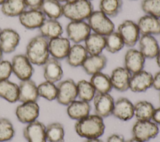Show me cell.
I'll use <instances>...</instances> for the list:
<instances>
[{
    "mask_svg": "<svg viewBox=\"0 0 160 142\" xmlns=\"http://www.w3.org/2000/svg\"><path fill=\"white\" fill-rule=\"evenodd\" d=\"M74 128L76 133L86 139L98 138L104 132L105 125L103 118L98 115H89L86 117L78 120Z\"/></svg>",
    "mask_w": 160,
    "mask_h": 142,
    "instance_id": "obj_1",
    "label": "cell"
},
{
    "mask_svg": "<svg viewBox=\"0 0 160 142\" xmlns=\"http://www.w3.org/2000/svg\"><path fill=\"white\" fill-rule=\"evenodd\" d=\"M48 41L39 34L31 39L28 43L25 55L32 65H43L49 59Z\"/></svg>",
    "mask_w": 160,
    "mask_h": 142,
    "instance_id": "obj_2",
    "label": "cell"
},
{
    "mask_svg": "<svg viewBox=\"0 0 160 142\" xmlns=\"http://www.w3.org/2000/svg\"><path fill=\"white\" fill-rule=\"evenodd\" d=\"M63 16L71 21H85L94 11L91 1L74 0L62 5Z\"/></svg>",
    "mask_w": 160,
    "mask_h": 142,
    "instance_id": "obj_3",
    "label": "cell"
},
{
    "mask_svg": "<svg viewBox=\"0 0 160 142\" xmlns=\"http://www.w3.org/2000/svg\"><path fill=\"white\" fill-rule=\"evenodd\" d=\"M88 23L93 32L106 36L114 31L115 26L109 17L101 11H94L88 19Z\"/></svg>",
    "mask_w": 160,
    "mask_h": 142,
    "instance_id": "obj_4",
    "label": "cell"
},
{
    "mask_svg": "<svg viewBox=\"0 0 160 142\" xmlns=\"http://www.w3.org/2000/svg\"><path fill=\"white\" fill-rule=\"evenodd\" d=\"M56 86L58 93L56 100L59 104L68 106L78 97L77 85L72 79L61 81Z\"/></svg>",
    "mask_w": 160,
    "mask_h": 142,
    "instance_id": "obj_5",
    "label": "cell"
},
{
    "mask_svg": "<svg viewBox=\"0 0 160 142\" xmlns=\"http://www.w3.org/2000/svg\"><path fill=\"white\" fill-rule=\"evenodd\" d=\"M134 138L146 142L154 138L159 133V127L151 120L139 121L134 123L132 129Z\"/></svg>",
    "mask_w": 160,
    "mask_h": 142,
    "instance_id": "obj_6",
    "label": "cell"
},
{
    "mask_svg": "<svg viewBox=\"0 0 160 142\" xmlns=\"http://www.w3.org/2000/svg\"><path fill=\"white\" fill-rule=\"evenodd\" d=\"M117 32L122 39L124 45L129 47H134L140 37L137 23L129 19L124 21L119 25Z\"/></svg>",
    "mask_w": 160,
    "mask_h": 142,
    "instance_id": "obj_7",
    "label": "cell"
},
{
    "mask_svg": "<svg viewBox=\"0 0 160 142\" xmlns=\"http://www.w3.org/2000/svg\"><path fill=\"white\" fill-rule=\"evenodd\" d=\"M68 38L74 44L84 41L91 33V28L84 21H70L66 28Z\"/></svg>",
    "mask_w": 160,
    "mask_h": 142,
    "instance_id": "obj_8",
    "label": "cell"
},
{
    "mask_svg": "<svg viewBox=\"0 0 160 142\" xmlns=\"http://www.w3.org/2000/svg\"><path fill=\"white\" fill-rule=\"evenodd\" d=\"M11 62L12 71L14 75L21 80L31 78L34 69L25 54H17L14 55Z\"/></svg>",
    "mask_w": 160,
    "mask_h": 142,
    "instance_id": "obj_9",
    "label": "cell"
},
{
    "mask_svg": "<svg viewBox=\"0 0 160 142\" xmlns=\"http://www.w3.org/2000/svg\"><path fill=\"white\" fill-rule=\"evenodd\" d=\"M18 120L22 123H29L38 118L39 115V107L36 102L22 103L15 111Z\"/></svg>",
    "mask_w": 160,
    "mask_h": 142,
    "instance_id": "obj_10",
    "label": "cell"
},
{
    "mask_svg": "<svg viewBox=\"0 0 160 142\" xmlns=\"http://www.w3.org/2000/svg\"><path fill=\"white\" fill-rule=\"evenodd\" d=\"M153 76L146 70H142L131 75L129 89L134 93L144 92L152 86Z\"/></svg>",
    "mask_w": 160,
    "mask_h": 142,
    "instance_id": "obj_11",
    "label": "cell"
},
{
    "mask_svg": "<svg viewBox=\"0 0 160 142\" xmlns=\"http://www.w3.org/2000/svg\"><path fill=\"white\" fill-rule=\"evenodd\" d=\"M93 102L96 115L102 118L112 115L114 100L109 93H97L93 98Z\"/></svg>",
    "mask_w": 160,
    "mask_h": 142,
    "instance_id": "obj_12",
    "label": "cell"
},
{
    "mask_svg": "<svg viewBox=\"0 0 160 142\" xmlns=\"http://www.w3.org/2000/svg\"><path fill=\"white\" fill-rule=\"evenodd\" d=\"M19 33L11 28H5L0 33V48L3 53L13 52L20 42Z\"/></svg>",
    "mask_w": 160,
    "mask_h": 142,
    "instance_id": "obj_13",
    "label": "cell"
},
{
    "mask_svg": "<svg viewBox=\"0 0 160 142\" xmlns=\"http://www.w3.org/2000/svg\"><path fill=\"white\" fill-rule=\"evenodd\" d=\"M20 24L26 29H39L46 20L45 15L39 9L24 11L19 16Z\"/></svg>",
    "mask_w": 160,
    "mask_h": 142,
    "instance_id": "obj_14",
    "label": "cell"
},
{
    "mask_svg": "<svg viewBox=\"0 0 160 142\" xmlns=\"http://www.w3.org/2000/svg\"><path fill=\"white\" fill-rule=\"evenodd\" d=\"M71 46L68 38L62 36L51 39L48 41L49 54L58 60L66 58Z\"/></svg>",
    "mask_w": 160,
    "mask_h": 142,
    "instance_id": "obj_15",
    "label": "cell"
},
{
    "mask_svg": "<svg viewBox=\"0 0 160 142\" xmlns=\"http://www.w3.org/2000/svg\"><path fill=\"white\" fill-rule=\"evenodd\" d=\"M131 73L124 67L115 68L110 75L112 88L119 92H126L129 89V82Z\"/></svg>",
    "mask_w": 160,
    "mask_h": 142,
    "instance_id": "obj_16",
    "label": "cell"
},
{
    "mask_svg": "<svg viewBox=\"0 0 160 142\" xmlns=\"http://www.w3.org/2000/svg\"><path fill=\"white\" fill-rule=\"evenodd\" d=\"M23 135L28 142H46V126L41 121L35 120L27 125Z\"/></svg>",
    "mask_w": 160,
    "mask_h": 142,
    "instance_id": "obj_17",
    "label": "cell"
},
{
    "mask_svg": "<svg viewBox=\"0 0 160 142\" xmlns=\"http://www.w3.org/2000/svg\"><path fill=\"white\" fill-rule=\"evenodd\" d=\"M145 60L146 58L139 50L130 49L124 55V67L133 74L143 70Z\"/></svg>",
    "mask_w": 160,
    "mask_h": 142,
    "instance_id": "obj_18",
    "label": "cell"
},
{
    "mask_svg": "<svg viewBox=\"0 0 160 142\" xmlns=\"http://www.w3.org/2000/svg\"><path fill=\"white\" fill-rule=\"evenodd\" d=\"M43 76L46 81L56 83L63 77V70L59 60L54 57H49L43 64Z\"/></svg>",
    "mask_w": 160,
    "mask_h": 142,
    "instance_id": "obj_19",
    "label": "cell"
},
{
    "mask_svg": "<svg viewBox=\"0 0 160 142\" xmlns=\"http://www.w3.org/2000/svg\"><path fill=\"white\" fill-rule=\"evenodd\" d=\"M112 115L122 121L129 120L134 116V105L127 98L120 97L114 102Z\"/></svg>",
    "mask_w": 160,
    "mask_h": 142,
    "instance_id": "obj_20",
    "label": "cell"
},
{
    "mask_svg": "<svg viewBox=\"0 0 160 142\" xmlns=\"http://www.w3.org/2000/svg\"><path fill=\"white\" fill-rule=\"evenodd\" d=\"M18 101L21 103L36 102L38 97V86L31 78L21 80L19 84Z\"/></svg>",
    "mask_w": 160,
    "mask_h": 142,
    "instance_id": "obj_21",
    "label": "cell"
},
{
    "mask_svg": "<svg viewBox=\"0 0 160 142\" xmlns=\"http://www.w3.org/2000/svg\"><path fill=\"white\" fill-rule=\"evenodd\" d=\"M137 25L141 35L160 34V18L146 14L139 19Z\"/></svg>",
    "mask_w": 160,
    "mask_h": 142,
    "instance_id": "obj_22",
    "label": "cell"
},
{
    "mask_svg": "<svg viewBox=\"0 0 160 142\" xmlns=\"http://www.w3.org/2000/svg\"><path fill=\"white\" fill-rule=\"evenodd\" d=\"M138 42L139 50L146 59H153L156 57L160 48L158 42L154 36L141 35Z\"/></svg>",
    "mask_w": 160,
    "mask_h": 142,
    "instance_id": "obj_23",
    "label": "cell"
},
{
    "mask_svg": "<svg viewBox=\"0 0 160 142\" xmlns=\"http://www.w3.org/2000/svg\"><path fill=\"white\" fill-rule=\"evenodd\" d=\"M107 64V59L102 54L92 55L86 57L82 64V67L85 72L90 75L101 72Z\"/></svg>",
    "mask_w": 160,
    "mask_h": 142,
    "instance_id": "obj_24",
    "label": "cell"
},
{
    "mask_svg": "<svg viewBox=\"0 0 160 142\" xmlns=\"http://www.w3.org/2000/svg\"><path fill=\"white\" fill-rule=\"evenodd\" d=\"M91 106L89 102L82 100H74L68 105L67 113L72 120H79L89 115Z\"/></svg>",
    "mask_w": 160,
    "mask_h": 142,
    "instance_id": "obj_25",
    "label": "cell"
},
{
    "mask_svg": "<svg viewBox=\"0 0 160 142\" xmlns=\"http://www.w3.org/2000/svg\"><path fill=\"white\" fill-rule=\"evenodd\" d=\"M38 29L40 35L48 40L61 36L63 33L62 27L57 19H46Z\"/></svg>",
    "mask_w": 160,
    "mask_h": 142,
    "instance_id": "obj_26",
    "label": "cell"
},
{
    "mask_svg": "<svg viewBox=\"0 0 160 142\" xmlns=\"http://www.w3.org/2000/svg\"><path fill=\"white\" fill-rule=\"evenodd\" d=\"M84 47L89 55L101 54L105 49V36L92 32L84 40Z\"/></svg>",
    "mask_w": 160,
    "mask_h": 142,
    "instance_id": "obj_27",
    "label": "cell"
},
{
    "mask_svg": "<svg viewBox=\"0 0 160 142\" xmlns=\"http://www.w3.org/2000/svg\"><path fill=\"white\" fill-rule=\"evenodd\" d=\"M88 56V54L84 45L80 44H74L70 47L66 60L70 66L77 67L82 65Z\"/></svg>",
    "mask_w": 160,
    "mask_h": 142,
    "instance_id": "obj_28",
    "label": "cell"
},
{
    "mask_svg": "<svg viewBox=\"0 0 160 142\" xmlns=\"http://www.w3.org/2000/svg\"><path fill=\"white\" fill-rule=\"evenodd\" d=\"M89 82L97 93H109L112 88L110 76L101 72L92 75Z\"/></svg>",
    "mask_w": 160,
    "mask_h": 142,
    "instance_id": "obj_29",
    "label": "cell"
},
{
    "mask_svg": "<svg viewBox=\"0 0 160 142\" xmlns=\"http://www.w3.org/2000/svg\"><path fill=\"white\" fill-rule=\"evenodd\" d=\"M19 86L16 83L6 80L0 82V97L9 103L18 101Z\"/></svg>",
    "mask_w": 160,
    "mask_h": 142,
    "instance_id": "obj_30",
    "label": "cell"
},
{
    "mask_svg": "<svg viewBox=\"0 0 160 142\" xmlns=\"http://www.w3.org/2000/svg\"><path fill=\"white\" fill-rule=\"evenodd\" d=\"M39 10L49 19L58 20L63 16L62 5L57 0H44Z\"/></svg>",
    "mask_w": 160,
    "mask_h": 142,
    "instance_id": "obj_31",
    "label": "cell"
},
{
    "mask_svg": "<svg viewBox=\"0 0 160 142\" xmlns=\"http://www.w3.org/2000/svg\"><path fill=\"white\" fill-rule=\"evenodd\" d=\"M153 105L146 100L138 101L134 105V116L137 120H151L154 111Z\"/></svg>",
    "mask_w": 160,
    "mask_h": 142,
    "instance_id": "obj_32",
    "label": "cell"
},
{
    "mask_svg": "<svg viewBox=\"0 0 160 142\" xmlns=\"http://www.w3.org/2000/svg\"><path fill=\"white\" fill-rule=\"evenodd\" d=\"M26 8L24 0H6L1 5V12L7 17L19 16Z\"/></svg>",
    "mask_w": 160,
    "mask_h": 142,
    "instance_id": "obj_33",
    "label": "cell"
},
{
    "mask_svg": "<svg viewBox=\"0 0 160 142\" xmlns=\"http://www.w3.org/2000/svg\"><path fill=\"white\" fill-rule=\"evenodd\" d=\"M99 11L108 17H115L121 11L122 7V0H100Z\"/></svg>",
    "mask_w": 160,
    "mask_h": 142,
    "instance_id": "obj_34",
    "label": "cell"
},
{
    "mask_svg": "<svg viewBox=\"0 0 160 142\" xmlns=\"http://www.w3.org/2000/svg\"><path fill=\"white\" fill-rule=\"evenodd\" d=\"M46 140L49 142H64V129L59 122H53L46 126Z\"/></svg>",
    "mask_w": 160,
    "mask_h": 142,
    "instance_id": "obj_35",
    "label": "cell"
},
{
    "mask_svg": "<svg viewBox=\"0 0 160 142\" xmlns=\"http://www.w3.org/2000/svg\"><path fill=\"white\" fill-rule=\"evenodd\" d=\"M78 97L79 100L89 102L93 100L96 90L90 82L86 80H81L76 83Z\"/></svg>",
    "mask_w": 160,
    "mask_h": 142,
    "instance_id": "obj_36",
    "label": "cell"
},
{
    "mask_svg": "<svg viewBox=\"0 0 160 142\" xmlns=\"http://www.w3.org/2000/svg\"><path fill=\"white\" fill-rule=\"evenodd\" d=\"M122 39L118 32H112L105 36V49L111 54L120 51L124 46Z\"/></svg>",
    "mask_w": 160,
    "mask_h": 142,
    "instance_id": "obj_37",
    "label": "cell"
},
{
    "mask_svg": "<svg viewBox=\"0 0 160 142\" xmlns=\"http://www.w3.org/2000/svg\"><path fill=\"white\" fill-rule=\"evenodd\" d=\"M39 97L44 98L49 101L56 99L58 89L54 83L44 81L38 85Z\"/></svg>",
    "mask_w": 160,
    "mask_h": 142,
    "instance_id": "obj_38",
    "label": "cell"
},
{
    "mask_svg": "<svg viewBox=\"0 0 160 142\" xmlns=\"http://www.w3.org/2000/svg\"><path fill=\"white\" fill-rule=\"evenodd\" d=\"M14 135V130L12 123L7 118H0V142L11 140Z\"/></svg>",
    "mask_w": 160,
    "mask_h": 142,
    "instance_id": "obj_39",
    "label": "cell"
},
{
    "mask_svg": "<svg viewBox=\"0 0 160 142\" xmlns=\"http://www.w3.org/2000/svg\"><path fill=\"white\" fill-rule=\"evenodd\" d=\"M141 9L146 14L160 18V0H142Z\"/></svg>",
    "mask_w": 160,
    "mask_h": 142,
    "instance_id": "obj_40",
    "label": "cell"
},
{
    "mask_svg": "<svg viewBox=\"0 0 160 142\" xmlns=\"http://www.w3.org/2000/svg\"><path fill=\"white\" fill-rule=\"evenodd\" d=\"M11 62L9 60L0 61V82L8 80L12 73Z\"/></svg>",
    "mask_w": 160,
    "mask_h": 142,
    "instance_id": "obj_41",
    "label": "cell"
},
{
    "mask_svg": "<svg viewBox=\"0 0 160 142\" xmlns=\"http://www.w3.org/2000/svg\"><path fill=\"white\" fill-rule=\"evenodd\" d=\"M26 7L29 9H39L44 0H24Z\"/></svg>",
    "mask_w": 160,
    "mask_h": 142,
    "instance_id": "obj_42",
    "label": "cell"
},
{
    "mask_svg": "<svg viewBox=\"0 0 160 142\" xmlns=\"http://www.w3.org/2000/svg\"><path fill=\"white\" fill-rule=\"evenodd\" d=\"M155 90L160 91V70L155 73L153 76L152 86Z\"/></svg>",
    "mask_w": 160,
    "mask_h": 142,
    "instance_id": "obj_43",
    "label": "cell"
},
{
    "mask_svg": "<svg viewBox=\"0 0 160 142\" xmlns=\"http://www.w3.org/2000/svg\"><path fill=\"white\" fill-rule=\"evenodd\" d=\"M107 142H126L123 136L117 134H112L110 135L108 139Z\"/></svg>",
    "mask_w": 160,
    "mask_h": 142,
    "instance_id": "obj_44",
    "label": "cell"
},
{
    "mask_svg": "<svg viewBox=\"0 0 160 142\" xmlns=\"http://www.w3.org/2000/svg\"><path fill=\"white\" fill-rule=\"evenodd\" d=\"M151 120L157 125H160V107L154 109Z\"/></svg>",
    "mask_w": 160,
    "mask_h": 142,
    "instance_id": "obj_45",
    "label": "cell"
},
{
    "mask_svg": "<svg viewBox=\"0 0 160 142\" xmlns=\"http://www.w3.org/2000/svg\"><path fill=\"white\" fill-rule=\"evenodd\" d=\"M155 58H156V64H157L158 66L160 68V49H159V52Z\"/></svg>",
    "mask_w": 160,
    "mask_h": 142,
    "instance_id": "obj_46",
    "label": "cell"
},
{
    "mask_svg": "<svg viewBox=\"0 0 160 142\" xmlns=\"http://www.w3.org/2000/svg\"><path fill=\"white\" fill-rule=\"evenodd\" d=\"M84 142H102L99 138H91V139H87Z\"/></svg>",
    "mask_w": 160,
    "mask_h": 142,
    "instance_id": "obj_47",
    "label": "cell"
},
{
    "mask_svg": "<svg viewBox=\"0 0 160 142\" xmlns=\"http://www.w3.org/2000/svg\"><path fill=\"white\" fill-rule=\"evenodd\" d=\"M126 142H144V141H141V140H138V139H137L136 138L132 137V138L129 139V140H128Z\"/></svg>",
    "mask_w": 160,
    "mask_h": 142,
    "instance_id": "obj_48",
    "label": "cell"
},
{
    "mask_svg": "<svg viewBox=\"0 0 160 142\" xmlns=\"http://www.w3.org/2000/svg\"><path fill=\"white\" fill-rule=\"evenodd\" d=\"M57 1H58L60 2H65V3H67V2H72V1H74V0H57Z\"/></svg>",
    "mask_w": 160,
    "mask_h": 142,
    "instance_id": "obj_49",
    "label": "cell"
},
{
    "mask_svg": "<svg viewBox=\"0 0 160 142\" xmlns=\"http://www.w3.org/2000/svg\"><path fill=\"white\" fill-rule=\"evenodd\" d=\"M2 55H3V52L1 50V49L0 48V61L2 60Z\"/></svg>",
    "mask_w": 160,
    "mask_h": 142,
    "instance_id": "obj_50",
    "label": "cell"
},
{
    "mask_svg": "<svg viewBox=\"0 0 160 142\" xmlns=\"http://www.w3.org/2000/svg\"><path fill=\"white\" fill-rule=\"evenodd\" d=\"M6 0H0V6H1L5 1Z\"/></svg>",
    "mask_w": 160,
    "mask_h": 142,
    "instance_id": "obj_51",
    "label": "cell"
},
{
    "mask_svg": "<svg viewBox=\"0 0 160 142\" xmlns=\"http://www.w3.org/2000/svg\"><path fill=\"white\" fill-rule=\"evenodd\" d=\"M1 30H2V29H1V27H0V33H1Z\"/></svg>",
    "mask_w": 160,
    "mask_h": 142,
    "instance_id": "obj_52",
    "label": "cell"
},
{
    "mask_svg": "<svg viewBox=\"0 0 160 142\" xmlns=\"http://www.w3.org/2000/svg\"><path fill=\"white\" fill-rule=\"evenodd\" d=\"M159 102H160V94H159Z\"/></svg>",
    "mask_w": 160,
    "mask_h": 142,
    "instance_id": "obj_53",
    "label": "cell"
},
{
    "mask_svg": "<svg viewBox=\"0 0 160 142\" xmlns=\"http://www.w3.org/2000/svg\"><path fill=\"white\" fill-rule=\"evenodd\" d=\"M87 1H92V0H87Z\"/></svg>",
    "mask_w": 160,
    "mask_h": 142,
    "instance_id": "obj_54",
    "label": "cell"
}]
</instances>
